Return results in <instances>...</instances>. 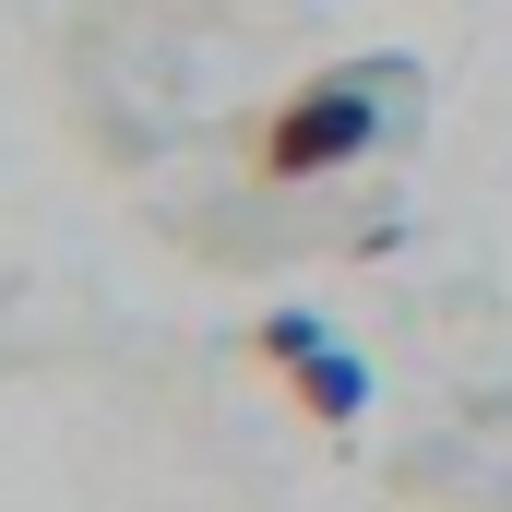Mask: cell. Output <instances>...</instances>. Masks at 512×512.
Returning <instances> with one entry per match:
<instances>
[{"mask_svg": "<svg viewBox=\"0 0 512 512\" xmlns=\"http://www.w3.org/2000/svg\"><path fill=\"white\" fill-rule=\"evenodd\" d=\"M251 346L274 358V370H286V393H298L322 429H346V417L370 405V370H358V358H346V346H334L310 310H262V334H251Z\"/></svg>", "mask_w": 512, "mask_h": 512, "instance_id": "obj_2", "label": "cell"}, {"mask_svg": "<svg viewBox=\"0 0 512 512\" xmlns=\"http://www.w3.org/2000/svg\"><path fill=\"white\" fill-rule=\"evenodd\" d=\"M393 131H417V60H334V72H310V84H286L251 131V179L262 191H310V179H334V167H358V155H382Z\"/></svg>", "mask_w": 512, "mask_h": 512, "instance_id": "obj_1", "label": "cell"}]
</instances>
